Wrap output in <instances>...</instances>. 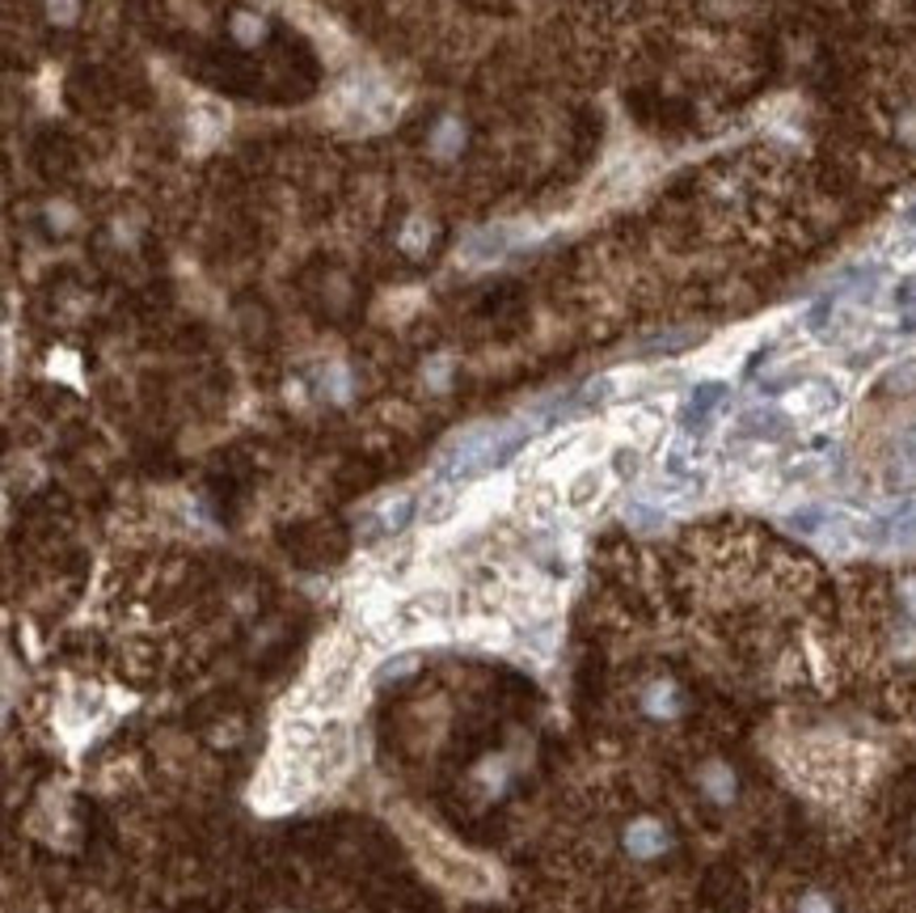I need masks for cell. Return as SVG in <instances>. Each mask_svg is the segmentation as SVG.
Returning <instances> with one entry per match:
<instances>
[{"mask_svg": "<svg viewBox=\"0 0 916 913\" xmlns=\"http://www.w3.org/2000/svg\"><path fill=\"white\" fill-rule=\"evenodd\" d=\"M621 846H625V855L638 858V862H655V858H663L672 850V830L659 816H634L621 830Z\"/></svg>", "mask_w": 916, "mask_h": 913, "instance_id": "obj_1", "label": "cell"}, {"mask_svg": "<svg viewBox=\"0 0 916 913\" xmlns=\"http://www.w3.org/2000/svg\"><path fill=\"white\" fill-rule=\"evenodd\" d=\"M684 706H689V698H684L680 681H672V677H650L647 686L638 690V711L650 723H675L684 715Z\"/></svg>", "mask_w": 916, "mask_h": 913, "instance_id": "obj_2", "label": "cell"}, {"mask_svg": "<svg viewBox=\"0 0 916 913\" xmlns=\"http://www.w3.org/2000/svg\"><path fill=\"white\" fill-rule=\"evenodd\" d=\"M693 782H697L701 800L714 803V808H730V803L739 800V775H735V766L723 761V757H705L697 766V775H693Z\"/></svg>", "mask_w": 916, "mask_h": 913, "instance_id": "obj_3", "label": "cell"}, {"mask_svg": "<svg viewBox=\"0 0 916 913\" xmlns=\"http://www.w3.org/2000/svg\"><path fill=\"white\" fill-rule=\"evenodd\" d=\"M785 411L794 419H824L836 411V389L828 381H807L785 398Z\"/></svg>", "mask_w": 916, "mask_h": 913, "instance_id": "obj_4", "label": "cell"}, {"mask_svg": "<svg viewBox=\"0 0 916 913\" xmlns=\"http://www.w3.org/2000/svg\"><path fill=\"white\" fill-rule=\"evenodd\" d=\"M604 478H608V474L600 470V466H588V470L574 474V478H570V487H567V503H570V508H574V512L592 508L595 499L604 496Z\"/></svg>", "mask_w": 916, "mask_h": 913, "instance_id": "obj_5", "label": "cell"}, {"mask_svg": "<svg viewBox=\"0 0 916 913\" xmlns=\"http://www.w3.org/2000/svg\"><path fill=\"white\" fill-rule=\"evenodd\" d=\"M621 427H625L638 444H650L659 432H663V419H659V411H650V407H634V411L621 415Z\"/></svg>", "mask_w": 916, "mask_h": 913, "instance_id": "obj_6", "label": "cell"}, {"mask_svg": "<svg viewBox=\"0 0 916 913\" xmlns=\"http://www.w3.org/2000/svg\"><path fill=\"white\" fill-rule=\"evenodd\" d=\"M460 508V491L457 487H435L432 496H427V503H423V521L427 525H444V521H453V512Z\"/></svg>", "mask_w": 916, "mask_h": 913, "instance_id": "obj_7", "label": "cell"}, {"mask_svg": "<svg viewBox=\"0 0 916 913\" xmlns=\"http://www.w3.org/2000/svg\"><path fill=\"white\" fill-rule=\"evenodd\" d=\"M190 123H194V132H199V140H194V148H208L212 140L220 136V127L228 123V114L220 111V107H212V102H203L199 111L190 114Z\"/></svg>", "mask_w": 916, "mask_h": 913, "instance_id": "obj_8", "label": "cell"}, {"mask_svg": "<svg viewBox=\"0 0 916 913\" xmlns=\"http://www.w3.org/2000/svg\"><path fill=\"white\" fill-rule=\"evenodd\" d=\"M410 512H414V499L410 496L389 499V503L380 508V528H384V533H402L405 521H410Z\"/></svg>", "mask_w": 916, "mask_h": 913, "instance_id": "obj_9", "label": "cell"}, {"mask_svg": "<svg viewBox=\"0 0 916 913\" xmlns=\"http://www.w3.org/2000/svg\"><path fill=\"white\" fill-rule=\"evenodd\" d=\"M798 913H836V905L828 892H807V897L798 901Z\"/></svg>", "mask_w": 916, "mask_h": 913, "instance_id": "obj_10", "label": "cell"}, {"mask_svg": "<svg viewBox=\"0 0 916 913\" xmlns=\"http://www.w3.org/2000/svg\"><path fill=\"white\" fill-rule=\"evenodd\" d=\"M887 386H891V389H908V393H913V389H916V360H904V364H900V368L891 372Z\"/></svg>", "mask_w": 916, "mask_h": 913, "instance_id": "obj_11", "label": "cell"}, {"mask_svg": "<svg viewBox=\"0 0 916 913\" xmlns=\"http://www.w3.org/2000/svg\"><path fill=\"white\" fill-rule=\"evenodd\" d=\"M891 263L904 267V271H916V237H908V242H900V246L891 249Z\"/></svg>", "mask_w": 916, "mask_h": 913, "instance_id": "obj_12", "label": "cell"}, {"mask_svg": "<svg viewBox=\"0 0 916 913\" xmlns=\"http://www.w3.org/2000/svg\"><path fill=\"white\" fill-rule=\"evenodd\" d=\"M237 34L249 43V38H258V34H262V22H258L254 13H242V18H237Z\"/></svg>", "mask_w": 916, "mask_h": 913, "instance_id": "obj_13", "label": "cell"}, {"mask_svg": "<svg viewBox=\"0 0 916 913\" xmlns=\"http://www.w3.org/2000/svg\"><path fill=\"white\" fill-rule=\"evenodd\" d=\"M47 4H52L55 22H72L77 18V0H47Z\"/></svg>", "mask_w": 916, "mask_h": 913, "instance_id": "obj_14", "label": "cell"}, {"mask_svg": "<svg viewBox=\"0 0 916 913\" xmlns=\"http://www.w3.org/2000/svg\"><path fill=\"white\" fill-rule=\"evenodd\" d=\"M613 470H617V474H634V470H638V453L621 448L617 457H613Z\"/></svg>", "mask_w": 916, "mask_h": 913, "instance_id": "obj_15", "label": "cell"}, {"mask_svg": "<svg viewBox=\"0 0 916 913\" xmlns=\"http://www.w3.org/2000/svg\"><path fill=\"white\" fill-rule=\"evenodd\" d=\"M904 528H913V537H916V516H913V525H904Z\"/></svg>", "mask_w": 916, "mask_h": 913, "instance_id": "obj_16", "label": "cell"}, {"mask_svg": "<svg viewBox=\"0 0 916 913\" xmlns=\"http://www.w3.org/2000/svg\"><path fill=\"white\" fill-rule=\"evenodd\" d=\"M279 913H288V910H279Z\"/></svg>", "mask_w": 916, "mask_h": 913, "instance_id": "obj_17", "label": "cell"}]
</instances>
